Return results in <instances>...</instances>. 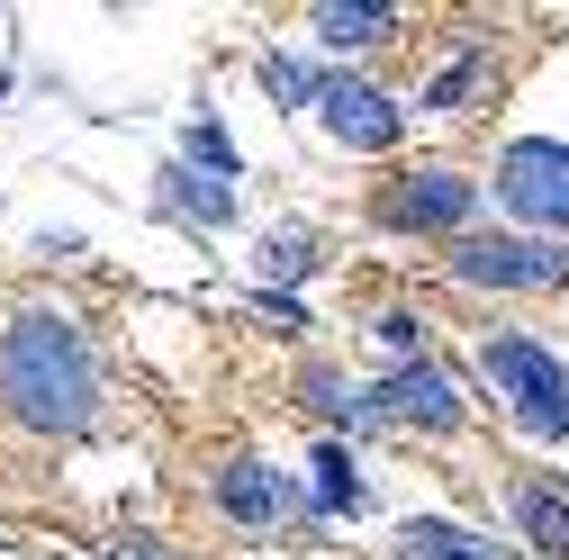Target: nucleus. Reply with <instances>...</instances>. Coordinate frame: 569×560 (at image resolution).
<instances>
[{
  "label": "nucleus",
  "mask_w": 569,
  "mask_h": 560,
  "mask_svg": "<svg viewBox=\"0 0 569 560\" xmlns=\"http://www.w3.org/2000/svg\"><path fill=\"white\" fill-rule=\"evenodd\" d=\"M380 343H389V353H416V343H425V326H416L407 308H389V317H380Z\"/></svg>",
  "instance_id": "obj_18"
},
{
  "label": "nucleus",
  "mask_w": 569,
  "mask_h": 560,
  "mask_svg": "<svg viewBox=\"0 0 569 560\" xmlns=\"http://www.w3.org/2000/svg\"><path fill=\"white\" fill-rule=\"evenodd\" d=\"M181 146H190V163H208V172H218V181L236 172V146H227V127H208V118H199V127L181 136Z\"/></svg>",
  "instance_id": "obj_15"
},
{
  "label": "nucleus",
  "mask_w": 569,
  "mask_h": 560,
  "mask_svg": "<svg viewBox=\"0 0 569 560\" xmlns=\"http://www.w3.org/2000/svg\"><path fill=\"white\" fill-rule=\"evenodd\" d=\"M479 73H488V54H479V46H470V54H461V63H452V73H443V82H435V91H425V109H452V100H461V91H470V82H479Z\"/></svg>",
  "instance_id": "obj_17"
},
{
  "label": "nucleus",
  "mask_w": 569,
  "mask_h": 560,
  "mask_svg": "<svg viewBox=\"0 0 569 560\" xmlns=\"http://www.w3.org/2000/svg\"><path fill=\"white\" fill-rule=\"evenodd\" d=\"M218 507H227L236 524H271L280 507H290V479H280L271 461H227V470H218Z\"/></svg>",
  "instance_id": "obj_8"
},
{
  "label": "nucleus",
  "mask_w": 569,
  "mask_h": 560,
  "mask_svg": "<svg viewBox=\"0 0 569 560\" xmlns=\"http://www.w3.org/2000/svg\"><path fill=\"white\" fill-rule=\"evenodd\" d=\"M262 326H271V334H308V317H299V299H271V290H262Z\"/></svg>",
  "instance_id": "obj_19"
},
{
  "label": "nucleus",
  "mask_w": 569,
  "mask_h": 560,
  "mask_svg": "<svg viewBox=\"0 0 569 560\" xmlns=\"http://www.w3.org/2000/svg\"><path fill=\"white\" fill-rule=\"evenodd\" d=\"M452 280H470V290H560L569 253L525 244V236H461L452 244Z\"/></svg>",
  "instance_id": "obj_4"
},
{
  "label": "nucleus",
  "mask_w": 569,
  "mask_h": 560,
  "mask_svg": "<svg viewBox=\"0 0 569 560\" xmlns=\"http://www.w3.org/2000/svg\"><path fill=\"white\" fill-rule=\"evenodd\" d=\"M262 91H271V100H317L326 82H317V73H299V63H280V54H262Z\"/></svg>",
  "instance_id": "obj_16"
},
{
  "label": "nucleus",
  "mask_w": 569,
  "mask_h": 560,
  "mask_svg": "<svg viewBox=\"0 0 569 560\" xmlns=\"http://www.w3.org/2000/svg\"><path fill=\"white\" fill-rule=\"evenodd\" d=\"M317 118H326V136H335V146H352V154H389V146H398V109H389L371 82H343V73H326Z\"/></svg>",
  "instance_id": "obj_7"
},
{
  "label": "nucleus",
  "mask_w": 569,
  "mask_h": 560,
  "mask_svg": "<svg viewBox=\"0 0 569 560\" xmlns=\"http://www.w3.org/2000/svg\"><path fill=\"white\" fill-rule=\"evenodd\" d=\"M0 407L28 434H82L91 426L100 371H91V343L73 317H54V308L10 317V334H0Z\"/></svg>",
  "instance_id": "obj_1"
},
{
  "label": "nucleus",
  "mask_w": 569,
  "mask_h": 560,
  "mask_svg": "<svg viewBox=\"0 0 569 560\" xmlns=\"http://www.w3.org/2000/svg\"><path fill=\"white\" fill-rule=\"evenodd\" d=\"M398 542H407V560H507V551H488L479 533H461V524H443V516H416Z\"/></svg>",
  "instance_id": "obj_10"
},
{
  "label": "nucleus",
  "mask_w": 569,
  "mask_h": 560,
  "mask_svg": "<svg viewBox=\"0 0 569 560\" xmlns=\"http://www.w3.org/2000/svg\"><path fill=\"white\" fill-rule=\"evenodd\" d=\"M516 524H525L533 551L569 560V498H560V488H516Z\"/></svg>",
  "instance_id": "obj_9"
},
{
  "label": "nucleus",
  "mask_w": 569,
  "mask_h": 560,
  "mask_svg": "<svg viewBox=\"0 0 569 560\" xmlns=\"http://www.w3.org/2000/svg\"><path fill=\"white\" fill-rule=\"evenodd\" d=\"M109 560H163V551H146V533H127V542H118Z\"/></svg>",
  "instance_id": "obj_20"
},
{
  "label": "nucleus",
  "mask_w": 569,
  "mask_h": 560,
  "mask_svg": "<svg viewBox=\"0 0 569 560\" xmlns=\"http://www.w3.org/2000/svg\"><path fill=\"white\" fill-rule=\"evenodd\" d=\"M479 371H488V389L516 407V426L525 434H569V362L560 353H542L533 334H488L479 343Z\"/></svg>",
  "instance_id": "obj_2"
},
{
  "label": "nucleus",
  "mask_w": 569,
  "mask_h": 560,
  "mask_svg": "<svg viewBox=\"0 0 569 560\" xmlns=\"http://www.w3.org/2000/svg\"><path fill=\"white\" fill-rule=\"evenodd\" d=\"M389 28V10H380V0H352V10H343V0H335V10H317V37L343 54V46H371Z\"/></svg>",
  "instance_id": "obj_12"
},
{
  "label": "nucleus",
  "mask_w": 569,
  "mask_h": 560,
  "mask_svg": "<svg viewBox=\"0 0 569 560\" xmlns=\"http://www.w3.org/2000/svg\"><path fill=\"white\" fill-rule=\"evenodd\" d=\"M262 271H271V280H308V271H317V244H308V236H271V244H262Z\"/></svg>",
  "instance_id": "obj_14"
},
{
  "label": "nucleus",
  "mask_w": 569,
  "mask_h": 560,
  "mask_svg": "<svg viewBox=\"0 0 569 560\" xmlns=\"http://www.w3.org/2000/svg\"><path fill=\"white\" fill-rule=\"evenodd\" d=\"M470 208H479V181H461V172H407L380 190V218L416 227V236H461Z\"/></svg>",
  "instance_id": "obj_6"
},
{
  "label": "nucleus",
  "mask_w": 569,
  "mask_h": 560,
  "mask_svg": "<svg viewBox=\"0 0 569 560\" xmlns=\"http://www.w3.org/2000/svg\"><path fill=\"white\" fill-rule=\"evenodd\" d=\"M497 199H507L525 227H569V146L516 136V146L497 154Z\"/></svg>",
  "instance_id": "obj_3"
},
{
  "label": "nucleus",
  "mask_w": 569,
  "mask_h": 560,
  "mask_svg": "<svg viewBox=\"0 0 569 560\" xmlns=\"http://www.w3.org/2000/svg\"><path fill=\"white\" fill-rule=\"evenodd\" d=\"M317 507H326V516H352V507H362V479H352V452H343V443L317 452Z\"/></svg>",
  "instance_id": "obj_13"
},
{
  "label": "nucleus",
  "mask_w": 569,
  "mask_h": 560,
  "mask_svg": "<svg viewBox=\"0 0 569 560\" xmlns=\"http://www.w3.org/2000/svg\"><path fill=\"white\" fill-rule=\"evenodd\" d=\"M362 426H425V434H452L461 426V389L435 362H398L380 389H362Z\"/></svg>",
  "instance_id": "obj_5"
},
{
  "label": "nucleus",
  "mask_w": 569,
  "mask_h": 560,
  "mask_svg": "<svg viewBox=\"0 0 569 560\" xmlns=\"http://www.w3.org/2000/svg\"><path fill=\"white\" fill-rule=\"evenodd\" d=\"M163 208H172V218H199V227H227V218H236V190H227V181L163 172Z\"/></svg>",
  "instance_id": "obj_11"
}]
</instances>
